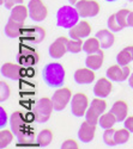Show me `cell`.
Listing matches in <instances>:
<instances>
[{
	"mask_svg": "<svg viewBox=\"0 0 133 149\" xmlns=\"http://www.w3.org/2000/svg\"><path fill=\"white\" fill-rule=\"evenodd\" d=\"M8 123H10L12 132L15 134L19 143L28 144L35 140V132L32 131V129L28 127L25 118H24V115L22 112H19V111L13 112L10 117Z\"/></svg>",
	"mask_w": 133,
	"mask_h": 149,
	"instance_id": "6da1fadb",
	"label": "cell"
},
{
	"mask_svg": "<svg viewBox=\"0 0 133 149\" xmlns=\"http://www.w3.org/2000/svg\"><path fill=\"white\" fill-rule=\"evenodd\" d=\"M65 68L63 65L52 62L48 63L42 70V78L44 82L52 88H60L65 82Z\"/></svg>",
	"mask_w": 133,
	"mask_h": 149,
	"instance_id": "7a4b0ae2",
	"label": "cell"
},
{
	"mask_svg": "<svg viewBox=\"0 0 133 149\" xmlns=\"http://www.w3.org/2000/svg\"><path fill=\"white\" fill-rule=\"evenodd\" d=\"M79 13L73 5L61 6L56 12V26L63 29H71L79 22Z\"/></svg>",
	"mask_w": 133,
	"mask_h": 149,
	"instance_id": "3957f363",
	"label": "cell"
},
{
	"mask_svg": "<svg viewBox=\"0 0 133 149\" xmlns=\"http://www.w3.org/2000/svg\"><path fill=\"white\" fill-rule=\"evenodd\" d=\"M54 110L52 98H41L34 107V116L39 123H46L49 119L52 111Z\"/></svg>",
	"mask_w": 133,
	"mask_h": 149,
	"instance_id": "277c9868",
	"label": "cell"
},
{
	"mask_svg": "<svg viewBox=\"0 0 133 149\" xmlns=\"http://www.w3.org/2000/svg\"><path fill=\"white\" fill-rule=\"evenodd\" d=\"M18 62L23 67H32L39 62V54L34 48L28 45H20L19 48V55H18Z\"/></svg>",
	"mask_w": 133,
	"mask_h": 149,
	"instance_id": "5b68a950",
	"label": "cell"
},
{
	"mask_svg": "<svg viewBox=\"0 0 133 149\" xmlns=\"http://www.w3.org/2000/svg\"><path fill=\"white\" fill-rule=\"evenodd\" d=\"M76 8L82 18H90L100 13L101 6L96 0H80L76 5Z\"/></svg>",
	"mask_w": 133,
	"mask_h": 149,
	"instance_id": "8992f818",
	"label": "cell"
},
{
	"mask_svg": "<svg viewBox=\"0 0 133 149\" xmlns=\"http://www.w3.org/2000/svg\"><path fill=\"white\" fill-rule=\"evenodd\" d=\"M72 99V93L71 90L67 87H60L58 88L53 95H52V103H53V107L55 111H61L64 110L68 103H71Z\"/></svg>",
	"mask_w": 133,
	"mask_h": 149,
	"instance_id": "52a82bcc",
	"label": "cell"
},
{
	"mask_svg": "<svg viewBox=\"0 0 133 149\" xmlns=\"http://www.w3.org/2000/svg\"><path fill=\"white\" fill-rule=\"evenodd\" d=\"M89 107V99L84 93H76L71 99V111L76 117L85 116Z\"/></svg>",
	"mask_w": 133,
	"mask_h": 149,
	"instance_id": "ba28073f",
	"label": "cell"
},
{
	"mask_svg": "<svg viewBox=\"0 0 133 149\" xmlns=\"http://www.w3.org/2000/svg\"><path fill=\"white\" fill-rule=\"evenodd\" d=\"M29 17L34 22H42L48 15V8L42 0H30L28 3Z\"/></svg>",
	"mask_w": 133,
	"mask_h": 149,
	"instance_id": "9c48e42d",
	"label": "cell"
},
{
	"mask_svg": "<svg viewBox=\"0 0 133 149\" xmlns=\"http://www.w3.org/2000/svg\"><path fill=\"white\" fill-rule=\"evenodd\" d=\"M107 78L115 81V82H122L126 79L129 78L131 70L128 66H120V65H114L107 69Z\"/></svg>",
	"mask_w": 133,
	"mask_h": 149,
	"instance_id": "30bf717a",
	"label": "cell"
},
{
	"mask_svg": "<svg viewBox=\"0 0 133 149\" xmlns=\"http://www.w3.org/2000/svg\"><path fill=\"white\" fill-rule=\"evenodd\" d=\"M68 38L65 36L58 38L49 45V55L52 58H61L68 52Z\"/></svg>",
	"mask_w": 133,
	"mask_h": 149,
	"instance_id": "8fae6325",
	"label": "cell"
},
{
	"mask_svg": "<svg viewBox=\"0 0 133 149\" xmlns=\"http://www.w3.org/2000/svg\"><path fill=\"white\" fill-rule=\"evenodd\" d=\"M24 73H27V70L23 69V66L11 63V62H6L1 66V75L11 79V80H19Z\"/></svg>",
	"mask_w": 133,
	"mask_h": 149,
	"instance_id": "7c38bea8",
	"label": "cell"
},
{
	"mask_svg": "<svg viewBox=\"0 0 133 149\" xmlns=\"http://www.w3.org/2000/svg\"><path fill=\"white\" fill-rule=\"evenodd\" d=\"M91 33V26L87 20H79L73 28L70 29V37L73 40H83L88 38Z\"/></svg>",
	"mask_w": 133,
	"mask_h": 149,
	"instance_id": "4fadbf2b",
	"label": "cell"
},
{
	"mask_svg": "<svg viewBox=\"0 0 133 149\" xmlns=\"http://www.w3.org/2000/svg\"><path fill=\"white\" fill-rule=\"evenodd\" d=\"M112 90H113L112 80H109L108 78H101L94 86V94L99 98H106L110 94Z\"/></svg>",
	"mask_w": 133,
	"mask_h": 149,
	"instance_id": "5bb4252c",
	"label": "cell"
},
{
	"mask_svg": "<svg viewBox=\"0 0 133 149\" xmlns=\"http://www.w3.org/2000/svg\"><path fill=\"white\" fill-rule=\"evenodd\" d=\"M95 70L90 69V68H79L75 72V82L78 85H89L91 82H94L95 80Z\"/></svg>",
	"mask_w": 133,
	"mask_h": 149,
	"instance_id": "9a60e30c",
	"label": "cell"
},
{
	"mask_svg": "<svg viewBox=\"0 0 133 149\" xmlns=\"http://www.w3.org/2000/svg\"><path fill=\"white\" fill-rule=\"evenodd\" d=\"M95 131H96V125L90 124L89 122H83L78 131V139L83 143H89L94 140L95 137Z\"/></svg>",
	"mask_w": 133,
	"mask_h": 149,
	"instance_id": "2e32d148",
	"label": "cell"
},
{
	"mask_svg": "<svg viewBox=\"0 0 133 149\" xmlns=\"http://www.w3.org/2000/svg\"><path fill=\"white\" fill-rule=\"evenodd\" d=\"M23 31H24V23H19L8 18V22L5 25V33L7 37L17 38V37H20L23 35Z\"/></svg>",
	"mask_w": 133,
	"mask_h": 149,
	"instance_id": "e0dca14e",
	"label": "cell"
},
{
	"mask_svg": "<svg viewBox=\"0 0 133 149\" xmlns=\"http://www.w3.org/2000/svg\"><path fill=\"white\" fill-rule=\"evenodd\" d=\"M103 61H104V54H103V50L100 49L99 52L96 53H92V54H89L85 58V65L88 68L92 69V70H97L102 67L103 65Z\"/></svg>",
	"mask_w": 133,
	"mask_h": 149,
	"instance_id": "ac0fdd59",
	"label": "cell"
},
{
	"mask_svg": "<svg viewBox=\"0 0 133 149\" xmlns=\"http://www.w3.org/2000/svg\"><path fill=\"white\" fill-rule=\"evenodd\" d=\"M96 37L99 38L102 49H108V48H110V47L114 44V42H115L114 32L110 31L109 29H102V30H99L97 32H96Z\"/></svg>",
	"mask_w": 133,
	"mask_h": 149,
	"instance_id": "d6986e66",
	"label": "cell"
},
{
	"mask_svg": "<svg viewBox=\"0 0 133 149\" xmlns=\"http://www.w3.org/2000/svg\"><path fill=\"white\" fill-rule=\"evenodd\" d=\"M110 112L116 117L118 123L124 122L127 118V113H128V106H127L126 102H124V100L115 102L110 109Z\"/></svg>",
	"mask_w": 133,
	"mask_h": 149,
	"instance_id": "ffe728a7",
	"label": "cell"
},
{
	"mask_svg": "<svg viewBox=\"0 0 133 149\" xmlns=\"http://www.w3.org/2000/svg\"><path fill=\"white\" fill-rule=\"evenodd\" d=\"M23 33L28 38H30L34 43H41L44 37H46V30L41 26H31L28 28L27 30H24Z\"/></svg>",
	"mask_w": 133,
	"mask_h": 149,
	"instance_id": "44dd1931",
	"label": "cell"
},
{
	"mask_svg": "<svg viewBox=\"0 0 133 149\" xmlns=\"http://www.w3.org/2000/svg\"><path fill=\"white\" fill-rule=\"evenodd\" d=\"M27 17H29V8L25 5H17L13 8L11 10V13H10V18L13 19L16 22L19 23H24L27 19Z\"/></svg>",
	"mask_w": 133,
	"mask_h": 149,
	"instance_id": "7402d4cb",
	"label": "cell"
},
{
	"mask_svg": "<svg viewBox=\"0 0 133 149\" xmlns=\"http://www.w3.org/2000/svg\"><path fill=\"white\" fill-rule=\"evenodd\" d=\"M118 65L120 66H128L129 62L133 61V45H128L124 48L116 56Z\"/></svg>",
	"mask_w": 133,
	"mask_h": 149,
	"instance_id": "603a6c76",
	"label": "cell"
},
{
	"mask_svg": "<svg viewBox=\"0 0 133 149\" xmlns=\"http://www.w3.org/2000/svg\"><path fill=\"white\" fill-rule=\"evenodd\" d=\"M100 49H101V43H100L99 38L96 36L95 37H88L87 41L83 44V50L88 55L99 52Z\"/></svg>",
	"mask_w": 133,
	"mask_h": 149,
	"instance_id": "cb8c5ba5",
	"label": "cell"
},
{
	"mask_svg": "<svg viewBox=\"0 0 133 149\" xmlns=\"http://www.w3.org/2000/svg\"><path fill=\"white\" fill-rule=\"evenodd\" d=\"M36 141H37V144L41 147H47L49 146L51 142L53 141V132L49 129H43L40 131V134L36 137Z\"/></svg>",
	"mask_w": 133,
	"mask_h": 149,
	"instance_id": "d4e9b609",
	"label": "cell"
},
{
	"mask_svg": "<svg viewBox=\"0 0 133 149\" xmlns=\"http://www.w3.org/2000/svg\"><path fill=\"white\" fill-rule=\"evenodd\" d=\"M118 123L116 120V117L112 113V112H108V113H103L101 115L100 117V120H99V124L102 129H109V128H113L114 124Z\"/></svg>",
	"mask_w": 133,
	"mask_h": 149,
	"instance_id": "484cf974",
	"label": "cell"
},
{
	"mask_svg": "<svg viewBox=\"0 0 133 149\" xmlns=\"http://www.w3.org/2000/svg\"><path fill=\"white\" fill-rule=\"evenodd\" d=\"M100 117H101V113L94 106L90 105L87 110V113H85V120L89 122L90 124H94V125H97Z\"/></svg>",
	"mask_w": 133,
	"mask_h": 149,
	"instance_id": "4316f807",
	"label": "cell"
},
{
	"mask_svg": "<svg viewBox=\"0 0 133 149\" xmlns=\"http://www.w3.org/2000/svg\"><path fill=\"white\" fill-rule=\"evenodd\" d=\"M13 132L12 130H7V129H1L0 131V149H4L6 148L11 142L13 140Z\"/></svg>",
	"mask_w": 133,
	"mask_h": 149,
	"instance_id": "83f0119b",
	"label": "cell"
},
{
	"mask_svg": "<svg viewBox=\"0 0 133 149\" xmlns=\"http://www.w3.org/2000/svg\"><path fill=\"white\" fill-rule=\"evenodd\" d=\"M115 129L113 128H109V129H104V132H103V142L109 146V147H114L116 146V142H115Z\"/></svg>",
	"mask_w": 133,
	"mask_h": 149,
	"instance_id": "f1b7e54d",
	"label": "cell"
},
{
	"mask_svg": "<svg viewBox=\"0 0 133 149\" xmlns=\"http://www.w3.org/2000/svg\"><path fill=\"white\" fill-rule=\"evenodd\" d=\"M129 13H131V11H129L128 8H121V10H119L116 13H115L118 22L120 23V25H121L122 28H127V26H128L127 20H128Z\"/></svg>",
	"mask_w": 133,
	"mask_h": 149,
	"instance_id": "f546056e",
	"label": "cell"
},
{
	"mask_svg": "<svg viewBox=\"0 0 133 149\" xmlns=\"http://www.w3.org/2000/svg\"><path fill=\"white\" fill-rule=\"evenodd\" d=\"M129 139V130L125 129H119L115 131V142L116 144H125Z\"/></svg>",
	"mask_w": 133,
	"mask_h": 149,
	"instance_id": "4dcf8cb0",
	"label": "cell"
},
{
	"mask_svg": "<svg viewBox=\"0 0 133 149\" xmlns=\"http://www.w3.org/2000/svg\"><path fill=\"white\" fill-rule=\"evenodd\" d=\"M107 26H108V29H109L110 31H113V32H119V31H121L124 29L121 25H120V23L118 22L115 13H113L112 16H109V18H108V22H107Z\"/></svg>",
	"mask_w": 133,
	"mask_h": 149,
	"instance_id": "1f68e13d",
	"label": "cell"
},
{
	"mask_svg": "<svg viewBox=\"0 0 133 149\" xmlns=\"http://www.w3.org/2000/svg\"><path fill=\"white\" fill-rule=\"evenodd\" d=\"M83 42L82 40H73L71 38L68 41V52L70 53H73V54H77L79 52L83 50Z\"/></svg>",
	"mask_w": 133,
	"mask_h": 149,
	"instance_id": "d6a6232c",
	"label": "cell"
},
{
	"mask_svg": "<svg viewBox=\"0 0 133 149\" xmlns=\"http://www.w3.org/2000/svg\"><path fill=\"white\" fill-rule=\"evenodd\" d=\"M11 94V90L10 86L5 82V81H0V102H5L10 98Z\"/></svg>",
	"mask_w": 133,
	"mask_h": 149,
	"instance_id": "836d02e7",
	"label": "cell"
},
{
	"mask_svg": "<svg viewBox=\"0 0 133 149\" xmlns=\"http://www.w3.org/2000/svg\"><path fill=\"white\" fill-rule=\"evenodd\" d=\"M90 105L94 106L101 115H103V112H104L106 109H107V103L104 102V99H103V98H99V97L96 98V99H94Z\"/></svg>",
	"mask_w": 133,
	"mask_h": 149,
	"instance_id": "e575fe53",
	"label": "cell"
},
{
	"mask_svg": "<svg viewBox=\"0 0 133 149\" xmlns=\"http://www.w3.org/2000/svg\"><path fill=\"white\" fill-rule=\"evenodd\" d=\"M61 149H79V146L75 140H66L61 144Z\"/></svg>",
	"mask_w": 133,
	"mask_h": 149,
	"instance_id": "d590c367",
	"label": "cell"
},
{
	"mask_svg": "<svg viewBox=\"0 0 133 149\" xmlns=\"http://www.w3.org/2000/svg\"><path fill=\"white\" fill-rule=\"evenodd\" d=\"M23 1H24V0H5L4 6H5V8H7V10H12L15 6L23 4Z\"/></svg>",
	"mask_w": 133,
	"mask_h": 149,
	"instance_id": "8d00e7d4",
	"label": "cell"
},
{
	"mask_svg": "<svg viewBox=\"0 0 133 149\" xmlns=\"http://www.w3.org/2000/svg\"><path fill=\"white\" fill-rule=\"evenodd\" d=\"M7 120H10V119L7 117V113H6L5 109L4 107H0V127L4 128L6 124H7Z\"/></svg>",
	"mask_w": 133,
	"mask_h": 149,
	"instance_id": "74e56055",
	"label": "cell"
},
{
	"mask_svg": "<svg viewBox=\"0 0 133 149\" xmlns=\"http://www.w3.org/2000/svg\"><path fill=\"white\" fill-rule=\"evenodd\" d=\"M124 124H125V128L127 130H129V132H133V116L127 117L124 120Z\"/></svg>",
	"mask_w": 133,
	"mask_h": 149,
	"instance_id": "f35d334b",
	"label": "cell"
},
{
	"mask_svg": "<svg viewBox=\"0 0 133 149\" xmlns=\"http://www.w3.org/2000/svg\"><path fill=\"white\" fill-rule=\"evenodd\" d=\"M127 23H128V26H129V28H133V11H131V13H129V16H128Z\"/></svg>",
	"mask_w": 133,
	"mask_h": 149,
	"instance_id": "ab89813d",
	"label": "cell"
},
{
	"mask_svg": "<svg viewBox=\"0 0 133 149\" xmlns=\"http://www.w3.org/2000/svg\"><path fill=\"white\" fill-rule=\"evenodd\" d=\"M128 85H129L131 88H133V73L131 74L129 78H128Z\"/></svg>",
	"mask_w": 133,
	"mask_h": 149,
	"instance_id": "60d3db41",
	"label": "cell"
},
{
	"mask_svg": "<svg viewBox=\"0 0 133 149\" xmlns=\"http://www.w3.org/2000/svg\"><path fill=\"white\" fill-rule=\"evenodd\" d=\"M68 1H70V4H71V5L76 6V5H77V4H78V3L80 1V0H68Z\"/></svg>",
	"mask_w": 133,
	"mask_h": 149,
	"instance_id": "b9f144b4",
	"label": "cell"
},
{
	"mask_svg": "<svg viewBox=\"0 0 133 149\" xmlns=\"http://www.w3.org/2000/svg\"><path fill=\"white\" fill-rule=\"evenodd\" d=\"M106 1H108V3H113V1H116V0H106Z\"/></svg>",
	"mask_w": 133,
	"mask_h": 149,
	"instance_id": "7bdbcfd3",
	"label": "cell"
},
{
	"mask_svg": "<svg viewBox=\"0 0 133 149\" xmlns=\"http://www.w3.org/2000/svg\"><path fill=\"white\" fill-rule=\"evenodd\" d=\"M4 3H5V0H0V4L1 5H4Z\"/></svg>",
	"mask_w": 133,
	"mask_h": 149,
	"instance_id": "ee69618b",
	"label": "cell"
},
{
	"mask_svg": "<svg viewBox=\"0 0 133 149\" xmlns=\"http://www.w3.org/2000/svg\"><path fill=\"white\" fill-rule=\"evenodd\" d=\"M128 1H131V3H133V0H128Z\"/></svg>",
	"mask_w": 133,
	"mask_h": 149,
	"instance_id": "f6af8a7d",
	"label": "cell"
},
{
	"mask_svg": "<svg viewBox=\"0 0 133 149\" xmlns=\"http://www.w3.org/2000/svg\"><path fill=\"white\" fill-rule=\"evenodd\" d=\"M4 149H6V148H4Z\"/></svg>",
	"mask_w": 133,
	"mask_h": 149,
	"instance_id": "bcb514c9",
	"label": "cell"
}]
</instances>
